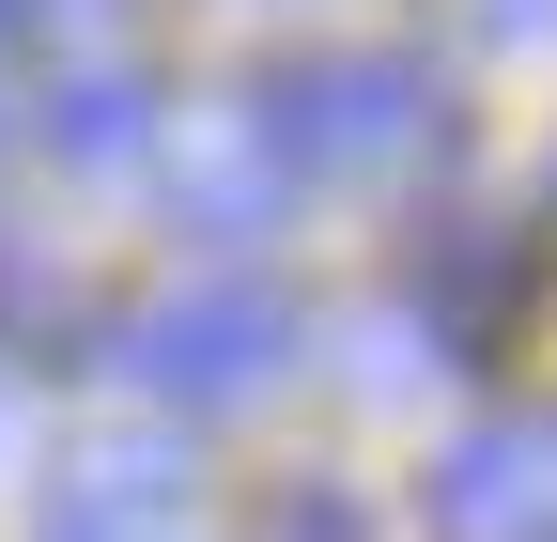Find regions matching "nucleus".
Returning a JSON list of instances; mask_svg holds the SVG:
<instances>
[{
    "instance_id": "1",
    "label": "nucleus",
    "mask_w": 557,
    "mask_h": 542,
    "mask_svg": "<svg viewBox=\"0 0 557 542\" xmlns=\"http://www.w3.org/2000/svg\"><path fill=\"white\" fill-rule=\"evenodd\" d=\"M295 295L278 280H186V295H156L124 325V387H156V403H186V419H218V403H248V387H278L295 372Z\"/></svg>"
},
{
    "instance_id": "2",
    "label": "nucleus",
    "mask_w": 557,
    "mask_h": 542,
    "mask_svg": "<svg viewBox=\"0 0 557 542\" xmlns=\"http://www.w3.org/2000/svg\"><path fill=\"white\" fill-rule=\"evenodd\" d=\"M248 109L278 124L295 171H387V156L434 140V78H418L403 47H310V62H278V78H248Z\"/></svg>"
},
{
    "instance_id": "3",
    "label": "nucleus",
    "mask_w": 557,
    "mask_h": 542,
    "mask_svg": "<svg viewBox=\"0 0 557 542\" xmlns=\"http://www.w3.org/2000/svg\"><path fill=\"white\" fill-rule=\"evenodd\" d=\"M156 186H171V218H186L201 248H248V233H278V201H295L310 171L278 156V124H263L248 94H218V109H186L171 140H156Z\"/></svg>"
},
{
    "instance_id": "4",
    "label": "nucleus",
    "mask_w": 557,
    "mask_h": 542,
    "mask_svg": "<svg viewBox=\"0 0 557 542\" xmlns=\"http://www.w3.org/2000/svg\"><path fill=\"white\" fill-rule=\"evenodd\" d=\"M418 527H434V542H557V419L449 434L434 481H418Z\"/></svg>"
},
{
    "instance_id": "5",
    "label": "nucleus",
    "mask_w": 557,
    "mask_h": 542,
    "mask_svg": "<svg viewBox=\"0 0 557 542\" xmlns=\"http://www.w3.org/2000/svg\"><path fill=\"white\" fill-rule=\"evenodd\" d=\"M32 542H186V449H171V434H109V449H78Z\"/></svg>"
},
{
    "instance_id": "6",
    "label": "nucleus",
    "mask_w": 557,
    "mask_h": 542,
    "mask_svg": "<svg viewBox=\"0 0 557 542\" xmlns=\"http://www.w3.org/2000/svg\"><path fill=\"white\" fill-rule=\"evenodd\" d=\"M527 280H542V263L511 233H434V248H418V325H434L449 357H496L511 310H527Z\"/></svg>"
},
{
    "instance_id": "7",
    "label": "nucleus",
    "mask_w": 557,
    "mask_h": 542,
    "mask_svg": "<svg viewBox=\"0 0 557 542\" xmlns=\"http://www.w3.org/2000/svg\"><path fill=\"white\" fill-rule=\"evenodd\" d=\"M47 156H78V171L156 156V78H139V62H62L47 78Z\"/></svg>"
},
{
    "instance_id": "8",
    "label": "nucleus",
    "mask_w": 557,
    "mask_h": 542,
    "mask_svg": "<svg viewBox=\"0 0 557 542\" xmlns=\"http://www.w3.org/2000/svg\"><path fill=\"white\" fill-rule=\"evenodd\" d=\"M263 542H372V527H357V496H341V481H295Z\"/></svg>"
},
{
    "instance_id": "9",
    "label": "nucleus",
    "mask_w": 557,
    "mask_h": 542,
    "mask_svg": "<svg viewBox=\"0 0 557 542\" xmlns=\"http://www.w3.org/2000/svg\"><path fill=\"white\" fill-rule=\"evenodd\" d=\"M480 32H557V0H480Z\"/></svg>"
},
{
    "instance_id": "10",
    "label": "nucleus",
    "mask_w": 557,
    "mask_h": 542,
    "mask_svg": "<svg viewBox=\"0 0 557 542\" xmlns=\"http://www.w3.org/2000/svg\"><path fill=\"white\" fill-rule=\"evenodd\" d=\"M16 16H32V0H0V32H16Z\"/></svg>"
},
{
    "instance_id": "11",
    "label": "nucleus",
    "mask_w": 557,
    "mask_h": 542,
    "mask_svg": "<svg viewBox=\"0 0 557 542\" xmlns=\"http://www.w3.org/2000/svg\"><path fill=\"white\" fill-rule=\"evenodd\" d=\"M542 201H557V156H542Z\"/></svg>"
}]
</instances>
